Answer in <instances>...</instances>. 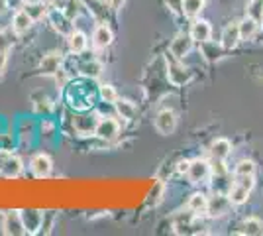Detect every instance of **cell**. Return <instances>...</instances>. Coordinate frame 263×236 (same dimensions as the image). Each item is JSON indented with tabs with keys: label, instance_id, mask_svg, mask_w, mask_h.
I'll return each mask as SVG.
<instances>
[{
	"label": "cell",
	"instance_id": "18",
	"mask_svg": "<svg viewBox=\"0 0 263 236\" xmlns=\"http://www.w3.org/2000/svg\"><path fill=\"white\" fill-rule=\"evenodd\" d=\"M100 116H90L87 114V111L83 114H79L73 118V128H75V132L79 134H95V128H97V122H99Z\"/></svg>",
	"mask_w": 263,
	"mask_h": 236
},
{
	"label": "cell",
	"instance_id": "10",
	"mask_svg": "<svg viewBox=\"0 0 263 236\" xmlns=\"http://www.w3.org/2000/svg\"><path fill=\"white\" fill-rule=\"evenodd\" d=\"M177 128V114L171 111V108H163L155 114V130L159 134L169 136L173 134Z\"/></svg>",
	"mask_w": 263,
	"mask_h": 236
},
{
	"label": "cell",
	"instance_id": "27",
	"mask_svg": "<svg viewBox=\"0 0 263 236\" xmlns=\"http://www.w3.org/2000/svg\"><path fill=\"white\" fill-rule=\"evenodd\" d=\"M240 35H241V40H252L253 35L257 34V28H259V24L255 22V20H252L250 16L248 18H243L240 24Z\"/></svg>",
	"mask_w": 263,
	"mask_h": 236
},
{
	"label": "cell",
	"instance_id": "2",
	"mask_svg": "<svg viewBox=\"0 0 263 236\" xmlns=\"http://www.w3.org/2000/svg\"><path fill=\"white\" fill-rule=\"evenodd\" d=\"M167 79H169V83L173 87H183L193 79V73H191L189 67H185L183 59L171 57V61L167 59Z\"/></svg>",
	"mask_w": 263,
	"mask_h": 236
},
{
	"label": "cell",
	"instance_id": "14",
	"mask_svg": "<svg viewBox=\"0 0 263 236\" xmlns=\"http://www.w3.org/2000/svg\"><path fill=\"white\" fill-rule=\"evenodd\" d=\"M61 65H63V56H61V51H49V53H45V56L42 57V61H40V73H42V75H47V77H53Z\"/></svg>",
	"mask_w": 263,
	"mask_h": 236
},
{
	"label": "cell",
	"instance_id": "33",
	"mask_svg": "<svg viewBox=\"0 0 263 236\" xmlns=\"http://www.w3.org/2000/svg\"><path fill=\"white\" fill-rule=\"evenodd\" d=\"M33 111H35L37 114H47L49 111H51V101L44 95V99H40V101L33 102Z\"/></svg>",
	"mask_w": 263,
	"mask_h": 236
},
{
	"label": "cell",
	"instance_id": "40",
	"mask_svg": "<svg viewBox=\"0 0 263 236\" xmlns=\"http://www.w3.org/2000/svg\"><path fill=\"white\" fill-rule=\"evenodd\" d=\"M8 8V0H0V14Z\"/></svg>",
	"mask_w": 263,
	"mask_h": 236
},
{
	"label": "cell",
	"instance_id": "8",
	"mask_svg": "<svg viewBox=\"0 0 263 236\" xmlns=\"http://www.w3.org/2000/svg\"><path fill=\"white\" fill-rule=\"evenodd\" d=\"M118 134H120V122L116 118H112V116H100L99 122H97V128H95V136L104 140V142H110Z\"/></svg>",
	"mask_w": 263,
	"mask_h": 236
},
{
	"label": "cell",
	"instance_id": "21",
	"mask_svg": "<svg viewBox=\"0 0 263 236\" xmlns=\"http://www.w3.org/2000/svg\"><path fill=\"white\" fill-rule=\"evenodd\" d=\"M206 205H209V197H206L204 193L197 191L189 197V201H186V209L200 216V214L206 213Z\"/></svg>",
	"mask_w": 263,
	"mask_h": 236
},
{
	"label": "cell",
	"instance_id": "7",
	"mask_svg": "<svg viewBox=\"0 0 263 236\" xmlns=\"http://www.w3.org/2000/svg\"><path fill=\"white\" fill-rule=\"evenodd\" d=\"M30 171L35 179H47L53 171V159L44 152H40L30 159Z\"/></svg>",
	"mask_w": 263,
	"mask_h": 236
},
{
	"label": "cell",
	"instance_id": "23",
	"mask_svg": "<svg viewBox=\"0 0 263 236\" xmlns=\"http://www.w3.org/2000/svg\"><path fill=\"white\" fill-rule=\"evenodd\" d=\"M230 154H232V144H230V140H226V138H216V140L210 144V157L226 159Z\"/></svg>",
	"mask_w": 263,
	"mask_h": 236
},
{
	"label": "cell",
	"instance_id": "15",
	"mask_svg": "<svg viewBox=\"0 0 263 236\" xmlns=\"http://www.w3.org/2000/svg\"><path fill=\"white\" fill-rule=\"evenodd\" d=\"M114 42V32L110 30L108 24H99L92 32V47L95 49H106Z\"/></svg>",
	"mask_w": 263,
	"mask_h": 236
},
{
	"label": "cell",
	"instance_id": "13",
	"mask_svg": "<svg viewBox=\"0 0 263 236\" xmlns=\"http://www.w3.org/2000/svg\"><path fill=\"white\" fill-rule=\"evenodd\" d=\"M193 38L189 34H177L175 40L171 42V47H169V51H171V57H175V59H185L189 53H191V49H193Z\"/></svg>",
	"mask_w": 263,
	"mask_h": 236
},
{
	"label": "cell",
	"instance_id": "29",
	"mask_svg": "<svg viewBox=\"0 0 263 236\" xmlns=\"http://www.w3.org/2000/svg\"><path fill=\"white\" fill-rule=\"evenodd\" d=\"M246 10H248V16L252 20H255L259 26H263V0H250Z\"/></svg>",
	"mask_w": 263,
	"mask_h": 236
},
{
	"label": "cell",
	"instance_id": "25",
	"mask_svg": "<svg viewBox=\"0 0 263 236\" xmlns=\"http://www.w3.org/2000/svg\"><path fill=\"white\" fill-rule=\"evenodd\" d=\"M206 6V0H183V16L186 18H198Z\"/></svg>",
	"mask_w": 263,
	"mask_h": 236
},
{
	"label": "cell",
	"instance_id": "34",
	"mask_svg": "<svg viewBox=\"0 0 263 236\" xmlns=\"http://www.w3.org/2000/svg\"><path fill=\"white\" fill-rule=\"evenodd\" d=\"M40 130H42V136H45V138H53L55 136V122H51L49 118H44L42 120V124H40Z\"/></svg>",
	"mask_w": 263,
	"mask_h": 236
},
{
	"label": "cell",
	"instance_id": "12",
	"mask_svg": "<svg viewBox=\"0 0 263 236\" xmlns=\"http://www.w3.org/2000/svg\"><path fill=\"white\" fill-rule=\"evenodd\" d=\"M20 214H22L26 234H37V232H42V225H44V213L42 211L24 209V211H20Z\"/></svg>",
	"mask_w": 263,
	"mask_h": 236
},
{
	"label": "cell",
	"instance_id": "38",
	"mask_svg": "<svg viewBox=\"0 0 263 236\" xmlns=\"http://www.w3.org/2000/svg\"><path fill=\"white\" fill-rule=\"evenodd\" d=\"M124 4H126V0H108L110 10H114V12L122 10V6H124Z\"/></svg>",
	"mask_w": 263,
	"mask_h": 236
},
{
	"label": "cell",
	"instance_id": "4",
	"mask_svg": "<svg viewBox=\"0 0 263 236\" xmlns=\"http://www.w3.org/2000/svg\"><path fill=\"white\" fill-rule=\"evenodd\" d=\"M45 18H47L49 26H51L59 35H65L67 38V35L75 30L73 20H71L63 10H59V8H49V12H47V16H45Z\"/></svg>",
	"mask_w": 263,
	"mask_h": 236
},
{
	"label": "cell",
	"instance_id": "22",
	"mask_svg": "<svg viewBox=\"0 0 263 236\" xmlns=\"http://www.w3.org/2000/svg\"><path fill=\"white\" fill-rule=\"evenodd\" d=\"M24 10L32 16L33 22H37V20H42V18L47 16L49 8H47L45 0H28V2L24 4Z\"/></svg>",
	"mask_w": 263,
	"mask_h": 236
},
{
	"label": "cell",
	"instance_id": "36",
	"mask_svg": "<svg viewBox=\"0 0 263 236\" xmlns=\"http://www.w3.org/2000/svg\"><path fill=\"white\" fill-rule=\"evenodd\" d=\"M167 8L177 14V16H183V0H165Z\"/></svg>",
	"mask_w": 263,
	"mask_h": 236
},
{
	"label": "cell",
	"instance_id": "24",
	"mask_svg": "<svg viewBox=\"0 0 263 236\" xmlns=\"http://www.w3.org/2000/svg\"><path fill=\"white\" fill-rule=\"evenodd\" d=\"M226 195L232 201V205H243L250 199V189L240 185V183H232L230 187H228V191H226Z\"/></svg>",
	"mask_w": 263,
	"mask_h": 236
},
{
	"label": "cell",
	"instance_id": "5",
	"mask_svg": "<svg viewBox=\"0 0 263 236\" xmlns=\"http://www.w3.org/2000/svg\"><path fill=\"white\" fill-rule=\"evenodd\" d=\"M186 179L189 183H193V185H200V183H206L210 177V161L206 159H191V164H189V169H186Z\"/></svg>",
	"mask_w": 263,
	"mask_h": 236
},
{
	"label": "cell",
	"instance_id": "37",
	"mask_svg": "<svg viewBox=\"0 0 263 236\" xmlns=\"http://www.w3.org/2000/svg\"><path fill=\"white\" fill-rule=\"evenodd\" d=\"M6 67H8V53H6V51H2V53H0V79L4 77Z\"/></svg>",
	"mask_w": 263,
	"mask_h": 236
},
{
	"label": "cell",
	"instance_id": "31",
	"mask_svg": "<svg viewBox=\"0 0 263 236\" xmlns=\"http://www.w3.org/2000/svg\"><path fill=\"white\" fill-rule=\"evenodd\" d=\"M253 173H255V164L250 159H241L234 168V177H246V175H253Z\"/></svg>",
	"mask_w": 263,
	"mask_h": 236
},
{
	"label": "cell",
	"instance_id": "9",
	"mask_svg": "<svg viewBox=\"0 0 263 236\" xmlns=\"http://www.w3.org/2000/svg\"><path fill=\"white\" fill-rule=\"evenodd\" d=\"M2 234L6 236H24L26 228L22 223V214L20 211H8L2 219Z\"/></svg>",
	"mask_w": 263,
	"mask_h": 236
},
{
	"label": "cell",
	"instance_id": "26",
	"mask_svg": "<svg viewBox=\"0 0 263 236\" xmlns=\"http://www.w3.org/2000/svg\"><path fill=\"white\" fill-rule=\"evenodd\" d=\"M241 228H243V230H240V234L259 236V234H263V221L255 219V216H250V219H246V221L241 223Z\"/></svg>",
	"mask_w": 263,
	"mask_h": 236
},
{
	"label": "cell",
	"instance_id": "19",
	"mask_svg": "<svg viewBox=\"0 0 263 236\" xmlns=\"http://www.w3.org/2000/svg\"><path fill=\"white\" fill-rule=\"evenodd\" d=\"M32 26H33V18L24 8H20V10L12 16V30H14V34H26V32L32 30Z\"/></svg>",
	"mask_w": 263,
	"mask_h": 236
},
{
	"label": "cell",
	"instance_id": "30",
	"mask_svg": "<svg viewBox=\"0 0 263 236\" xmlns=\"http://www.w3.org/2000/svg\"><path fill=\"white\" fill-rule=\"evenodd\" d=\"M99 97H100V101L110 102V104H114V102L120 99V97H118V90L114 89L112 85H108V83L99 87Z\"/></svg>",
	"mask_w": 263,
	"mask_h": 236
},
{
	"label": "cell",
	"instance_id": "39",
	"mask_svg": "<svg viewBox=\"0 0 263 236\" xmlns=\"http://www.w3.org/2000/svg\"><path fill=\"white\" fill-rule=\"evenodd\" d=\"M189 164H191V159H181V161L177 164V171H179V173H186Z\"/></svg>",
	"mask_w": 263,
	"mask_h": 236
},
{
	"label": "cell",
	"instance_id": "28",
	"mask_svg": "<svg viewBox=\"0 0 263 236\" xmlns=\"http://www.w3.org/2000/svg\"><path fill=\"white\" fill-rule=\"evenodd\" d=\"M79 71H81V75H83V77L97 79L100 75V73H102V65H100L99 61L90 59V61H87V63H81Z\"/></svg>",
	"mask_w": 263,
	"mask_h": 236
},
{
	"label": "cell",
	"instance_id": "20",
	"mask_svg": "<svg viewBox=\"0 0 263 236\" xmlns=\"http://www.w3.org/2000/svg\"><path fill=\"white\" fill-rule=\"evenodd\" d=\"M114 108H116V114L120 116L122 120H126V122L134 120L136 114H138V106L132 101H128V99H118V101L114 102Z\"/></svg>",
	"mask_w": 263,
	"mask_h": 236
},
{
	"label": "cell",
	"instance_id": "1",
	"mask_svg": "<svg viewBox=\"0 0 263 236\" xmlns=\"http://www.w3.org/2000/svg\"><path fill=\"white\" fill-rule=\"evenodd\" d=\"M97 97H99V89H92V79L81 77L79 81L67 83L65 101L69 102L71 108H75L79 113H85L88 108H92Z\"/></svg>",
	"mask_w": 263,
	"mask_h": 236
},
{
	"label": "cell",
	"instance_id": "32",
	"mask_svg": "<svg viewBox=\"0 0 263 236\" xmlns=\"http://www.w3.org/2000/svg\"><path fill=\"white\" fill-rule=\"evenodd\" d=\"M12 44H14V38H12L10 32H8V30H0V53H2V51L8 53V49L12 47Z\"/></svg>",
	"mask_w": 263,
	"mask_h": 236
},
{
	"label": "cell",
	"instance_id": "3",
	"mask_svg": "<svg viewBox=\"0 0 263 236\" xmlns=\"http://www.w3.org/2000/svg\"><path fill=\"white\" fill-rule=\"evenodd\" d=\"M24 171L22 159L8 150H0V173L8 179H18Z\"/></svg>",
	"mask_w": 263,
	"mask_h": 236
},
{
	"label": "cell",
	"instance_id": "16",
	"mask_svg": "<svg viewBox=\"0 0 263 236\" xmlns=\"http://www.w3.org/2000/svg\"><path fill=\"white\" fill-rule=\"evenodd\" d=\"M241 42V35H240V26L238 24H228L224 28V32L220 35V45L224 51H232L236 49V45Z\"/></svg>",
	"mask_w": 263,
	"mask_h": 236
},
{
	"label": "cell",
	"instance_id": "17",
	"mask_svg": "<svg viewBox=\"0 0 263 236\" xmlns=\"http://www.w3.org/2000/svg\"><path fill=\"white\" fill-rule=\"evenodd\" d=\"M67 47H69V51L73 53V56H81V53H85L88 47V38L85 32H81V30H73L71 34L67 35Z\"/></svg>",
	"mask_w": 263,
	"mask_h": 236
},
{
	"label": "cell",
	"instance_id": "11",
	"mask_svg": "<svg viewBox=\"0 0 263 236\" xmlns=\"http://www.w3.org/2000/svg\"><path fill=\"white\" fill-rule=\"evenodd\" d=\"M189 35L193 38L195 44H206L212 38V26H210L209 20H202V18H195L193 24H191V30H189Z\"/></svg>",
	"mask_w": 263,
	"mask_h": 236
},
{
	"label": "cell",
	"instance_id": "35",
	"mask_svg": "<svg viewBox=\"0 0 263 236\" xmlns=\"http://www.w3.org/2000/svg\"><path fill=\"white\" fill-rule=\"evenodd\" d=\"M55 77V83H57V89H65L67 83H69V75H67V71L63 67H59V71L53 75Z\"/></svg>",
	"mask_w": 263,
	"mask_h": 236
},
{
	"label": "cell",
	"instance_id": "6",
	"mask_svg": "<svg viewBox=\"0 0 263 236\" xmlns=\"http://www.w3.org/2000/svg\"><path fill=\"white\" fill-rule=\"evenodd\" d=\"M234 207L232 201L228 199L226 193H220L216 191L214 195L209 197V205H206V214L210 219H220V216H226L230 213V209Z\"/></svg>",
	"mask_w": 263,
	"mask_h": 236
}]
</instances>
